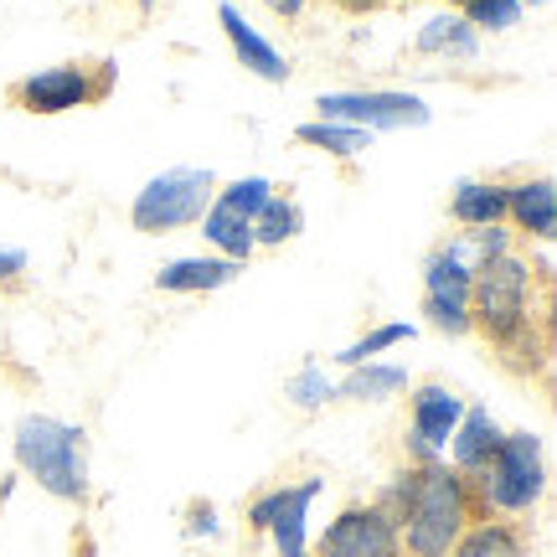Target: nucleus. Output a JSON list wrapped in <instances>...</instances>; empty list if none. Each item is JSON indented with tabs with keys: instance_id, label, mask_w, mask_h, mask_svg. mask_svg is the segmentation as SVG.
Returning a JSON list of instances; mask_svg holds the SVG:
<instances>
[{
	"instance_id": "obj_15",
	"label": "nucleus",
	"mask_w": 557,
	"mask_h": 557,
	"mask_svg": "<svg viewBox=\"0 0 557 557\" xmlns=\"http://www.w3.org/2000/svg\"><path fill=\"white\" fill-rule=\"evenodd\" d=\"M532 542H527V527L521 521H500V517H480L470 521L459 542L449 547V557H527Z\"/></svg>"
},
{
	"instance_id": "obj_7",
	"label": "nucleus",
	"mask_w": 557,
	"mask_h": 557,
	"mask_svg": "<svg viewBox=\"0 0 557 557\" xmlns=\"http://www.w3.org/2000/svg\"><path fill=\"white\" fill-rule=\"evenodd\" d=\"M459 418H465V398L444 377L408 382V465L444 459Z\"/></svg>"
},
{
	"instance_id": "obj_28",
	"label": "nucleus",
	"mask_w": 557,
	"mask_h": 557,
	"mask_svg": "<svg viewBox=\"0 0 557 557\" xmlns=\"http://www.w3.org/2000/svg\"><path fill=\"white\" fill-rule=\"evenodd\" d=\"M26 274V253L21 248H0V284H16Z\"/></svg>"
},
{
	"instance_id": "obj_2",
	"label": "nucleus",
	"mask_w": 557,
	"mask_h": 557,
	"mask_svg": "<svg viewBox=\"0 0 557 557\" xmlns=\"http://www.w3.org/2000/svg\"><path fill=\"white\" fill-rule=\"evenodd\" d=\"M377 506L398 521L403 532V557H449L459 532L475 517V500L459 470H449L444 459L429 465H403L393 485L377 496Z\"/></svg>"
},
{
	"instance_id": "obj_30",
	"label": "nucleus",
	"mask_w": 557,
	"mask_h": 557,
	"mask_svg": "<svg viewBox=\"0 0 557 557\" xmlns=\"http://www.w3.org/2000/svg\"><path fill=\"white\" fill-rule=\"evenodd\" d=\"M263 5H269L274 16H284V21H299V16H305V5H310V0H263Z\"/></svg>"
},
{
	"instance_id": "obj_4",
	"label": "nucleus",
	"mask_w": 557,
	"mask_h": 557,
	"mask_svg": "<svg viewBox=\"0 0 557 557\" xmlns=\"http://www.w3.org/2000/svg\"><path fill=\"white\" fill-rule=\"evenodd\" d=\"M78 423L52 413H26L16 423V465L58 500H88V444Z\"/></svg>"
},
{
	"instance_id": "obj_29",
	"label": "nucleus",
	"mask_w": 557,
	"mask_h": 557,
	"mask_svg": "<svg viewBox=\"0 0 557 557\" xmlns=\"http://www.w3.org/2000/svg\"><path fill=\"white\" fill-rule=\"evenodd\" d=\"M325 5H336V11H346V16H367V11H382L387 0H325Z\"/></svg>"
},
{
	"instance_id": "obj_17",
	"label": "nucleus",
	"mask_w": 557,
	"mask_h": 557,
	"mask_svg": "<svg viewBox=\"0 0 557 557\" xmlns=\"http://www.w3.org/2000/svg\"><path fill=\"white\" fill-rule=\"evenodd\" d=\"M449 218L459 227H500L506 222V181H459L449 197Z\"/></svg>"
},
{
	"instance_id": "obj_12",
	"label": "nucleus",
	"mask_w": 557,
	"mask_h": 557,
	"mask_svg": "<svg viewBox=\"0 0 557 557\" xmlns=\"http://www.w3.org/2000/svg\"><path fill=\"white\" fill-rule=\"evenodd\" d=\"M325 491V480L310 475L299 480V485H278V511L269 521V537H274V553L278 557H310V506L315 496Z\"/></svg>"
},
{
	"instance_id": "obj_13",
	"label": "nucleus",
	"mask_w": 557,
	"mask_h": 557,
	"mask_svg": "<svg viewBox=\"0 0 557 557\" xmlns=\"http://www.w3.org/2000/svg\"><path fill=\"white\" fill-rule=\"evenodd\" d=\"M218 21H222V32H227V41H233V52H238V62L248 67V73H259V78H269V83L289 78V62L278 58V47L269 37H259V32L243 21V11L233 5V0H222L218 5Z\"/></svg>"
},
{
	"instance_id": "obj_31",
	"label": "nucleus",
	"mask_w": 557,
	"mask_h": 557,
	"mask_svg": "<svg viewBox=\"0 0 557 557\" xmlns=\"http://www.w3.org/2000/svg\"><path fill=\"white\" fill-rule=\"evenodd\" d=\"M444 5H449V11H465V5H475V0H444Z\"/></svg>"
},
{
	"instance_id": "obj_21",
	"label": "nucleus",
	"mask_w": 557,
	"mask_h": 557,
	"mask_svg": "<svg viewBox=\"0 0 557 557\" xmlns=\"http://www.w3.org/2000/svg\"><path fill=\"white\" fill-rule=\"evenodd\" d=\"M295 139H299V145H310V150H325V156H336V160H357V156H367V150H372V135H367V129L331 124V120L299 124Z\"/></svg>"
},
{
	"instance_id": "obj_9",
	"label": "nucleus",
	"mask_w": 557,
	"mask_h": 557,
	"mask_svg": "<svg viewBox=\"0 0 557 557\" xmlns=\"http://www.w3.org/2000/svg\"><path fill=\"white\" fill-rule=\"evenodd\" d=\"M320 120L331 124H351V129H418L429 124V103L418 94H393V88H377V94H320Z\"/></svg>"
},
{
	"instance_id": "obj_16",
	"label": "nucleus",
	"mask_w": 557,
	"mask_h": 557,
	"mask_svg": "<svg viewBox=\"0 0 557 557\" xmlns=\"http://www.w3.org/2000/svg\"><path fill=\"white\" fill-rule=\"evenodd\" d=\"M238 274H243V263L218 259V253L212 259H176L156 274V289H165V295H212L222 284H233Z\"/></svg>"
},
{
	"instance_id": "obj_22",
	"label": "nucleus",
	"mask_w": 557,
	"mask_h": 557,
	"mask_svg": "<svg viewBox=\"0 0 557 557\" xmlns=\"http://www.w3.org/2000/svg\"><path fill=\"white\" fill-rule=\"evenodd\" d=\"M299 227H305L299 201L274 191V197L263 201V212L253 218V248H284L289 238H299Z\"/></svg>"
},
{
	"instance_id": "obj_6",
	"label": "nucleus",
	"mask_w": 557,
	"mask_h": 557,
	"mask_svg": "<svg viewBox=\"0 0 557 557\" xmlns=\"http://www.w3.org/2000/svg\"><path fill=\"white\" fill-rule=\"evenodd\" d=\"M114 94V62H62V67H41L32 78L5 88V99L26 109V114H67V109H94Z\"/></svg>"
},
{
	"instance_id": "obj_1",
	"label": "nucleus",
	"mask_w": 557,
	"mask_h": 557,
	"mask_svg": "<svg viewBox=\"0 0 557 557\" xmlns=\"http://www.w3.org/2000/svg\"><path fill=\"white\" fill-rule=\"evenodd\" d=\"M553 263H537L527 253H500V259H485L470 274V331H475L491 351L500 357L506 372H517V377H532L547 367V351H553V341H547V315H542L537 305H532V289L537 284H553L547 274Z\"/></svg>"
},
{
	"instance_id": "obj_24",
	"label": "nucleus",
	"mask_w": 557,
	"mask_h": 557,
	"mask_svg": "<svg viewBox=\"0 0 557 557\" xmlns=\"http://www.w3.org/2000/svg\"><path fill=\"white\" fill-rule=\"evenodd\" d=\"M284 398L295 403V408H305V413H315V408H325V403L336 398V382H331L315 361H310V367H299L295 377L284 382Z\"/></svg>"
},
{
	"instance_id": "obj_11",
	"label": "nucleus",
	"mask_w": 557,
	"mask_h": 557,
	"mask_svg": "<svg viewBox=\"0 0 557 557\" xmlns=\"http://www.w3.org/2000/svg\"><path fill=\"white\" fill-rule=\"evenodd\" d=\"M506 218L527 243H553L557 233V186L547 176L506 181Z\"/></svg>"
},
{
	"instance_id": "obj_23",
	"label": "nucleus",
	"mask_w": 557,
	"mask_h": 557,
	"mask_svg": "<svg viewBox=\"0 0 557 557\" xmlns=\"http://www.w3.org/2000/svg\"><path fill=\"white\" fill-rule=\"evenodd\" d=\"M403 341H413V325H403V320H393V325H377V331H367L361 341H351L346 351H341V367H361V361L382 357V351H393V346H403Z\"/></svg>"
},
{
	"instance_id": "obj_8",
	"label": "nucleus",
	"mask_w": 557,
	"mask_h": 557,
	"mask_svg": "<svg viewBox=\"0 0 557 557\" xmlns=\"http://www.w3.org/2000/svg\"><path fill=\"white\" fill-rule=\"evenodd\" d=\"M310 557H403V532L377 500H357L320 532Z\"/></svg>"
},
{
	"instance_id": "obj_10",
	"label": "nucleus",
	"mask_w": 557,
	"mask_h": 557,
	"mask_svg": "<svg viewBox=\"0 0 557 557\" xmlns=\"http://www.w3.org/2000/svg\"><path fill=\"white\" fill-rule=\"evenodd\" d=\"M470 274L444 243L423 263V315L444 336H470Z\"/></svg>"
},
{
	"instance_id": "obj_18",
	"label": "nucleus",
	"mask_w": 557,
	"mask_h": 557,
	"mask_svg": "<svg viewBox=\"0 0 557 557\" xmlns=\"http://www.w3.org/2000/svg\"><path fill=\"white\" fill-rule=\"evenodd\" d=\"M201 238L218 248V259H233V263H248L253 259V222L233 212L227 201H212L201 212Z\"/></svg>"
},
{
	"instance_id": "obj_14",
	"label": "nucleus",
	"mask_w": 557,
	"mask_h": 557,
	"mask_svg": "<svg viewBox=\"0 0 557 557\" xmlns=\"http://www.w3.org/2000/svg\"><path fill=\"white\" fill-rule=\"evenodd\" d=\"M496 418H491V408L485 403H465V418H459L455 438H449V449H444V465L449 470H459V475H475L480 465H485V455L496 449Z\"/></svg>"
},
{
	"instance_id": "obj_25",
	"label": "nucleus",
	"mask_w": 557,
	"mask_h": 557,
	"mask_svg": "<svg viewBox=\"0 0 557 557\" xmlns=\"http://www.w3.org/2000/svg\"><path fill=\"white\" fill-rule=\"evenodd\" d=\"M521 16H527L521 0H475V5H465L470 32H506V26H521Z\"/></svg>"
},
{
	"instance_id": "obj_32",
	"label": "nucleus",
	"mask_w": 557,
	"mask_h": 557,
	"mask_svg": "<svg viewBox=\"0 0 557 557\" xmlns=\"http://www.w3.org/2000/svg\"><path fill=\"white\" fill-rule=\"evenodd\" d=\"M521 5H547V0H521Z\"/></svg>"
},
{
	"instance_id": "obj_3",
	"label": "nucleus",
	"mask_w": 557,
	"mask_h": 557,
	"mask_svg": "<svg viewBox=\"0 0 557 557\" xmlns=\"http://www.w3.org/2000/svg\"><path fill=\"white\" fill-rule=\"evenodd\" d=\"M475 517L517 521L537 511L542 491H547V465H542V438L537 434H500L496 449L485 455L475 475H465Z\"/></svg>"
},
{
	"instance_id": "obj_20",
	"label": "nucleus",
	"mask_w": 557,
	"mask_h": 557,
	"mask_svg": "<svg viewBox=\"0 0 557 557\" xmlns=\"http://www.w3.org/2000/svg\"><path fill=\"white\" fill-rule=\"evenodd\" d=\"M418 58H475V32L465 26V16H434L413 41Z\"/></svg>"
},
{
	"instance_id": "obj_5",
	"label": "nucleus",
	"mask_w": 557,
	"mask_h": 557,
	"mask_svg": "<svg viewBox=\"0 0 557 557\" xmlns=\"http://www.w3.org/2000/svg\"><path fill=\"white\" fill-rule=\"evenodd\" d=\"M218 201V176L207 165H181V171H160L156 181H145V191L129 207V222L145 238L160 233H181V227H197L201 212Z\"/></svg>"
},
{
	"instance_id": "obj_26",
	"label": "nucleus",
	"mask_w": 557,
	"mask_h": 557,
	"mask_svg": "<svg viewBox=\"0 0 557 557\" xmlns=\"http://www.w3.org/2000/svg\"><path fill=\"white\" fill-rule=\"evenodd\" d=\"M274 197V186L263 176H243V181H227V186H218V201H227L233 212H243V218L253 222L263 212V201Z\"/></svg>"
},
{
	"instance_id": "obj_19",
	"label": "nucleus",
	"mask_w": 557,
	"mask_h": 557,
	"mask_svg": "<svg viewBox=\"0 0 557 557\" xmlns=\"http://www.w3.org/2000/svg\"><path fill=\"white\" fill-rule=\"evenodd\" d=\"M408 393V367H382V361H361L346 372V382L336 387V398L351 403H382V398H398Z\"/></svg>"
},
{
	"instance_id": "obj_27",
	"label": "nucleus",
	"mask_w": 557,
	"mask_h": 557,
	"mask_svg": "<svg viewBox=\"0 0 557 557\" xmlns=\"http://www.w3.org/2000/svg\"><path fill=\"white\" fill-rule=\"evenodd\" d=\"M274 511H278V485L274 491H263V496H253V506H248V527H253V532H269Z\"/></svg>"
}]
</instances>
